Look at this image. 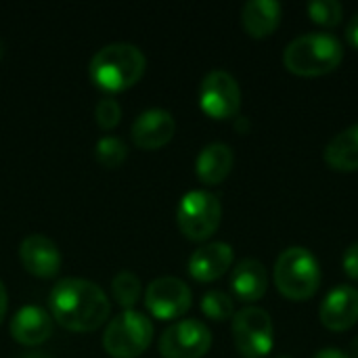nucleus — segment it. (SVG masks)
Returning <instances> with one entry per match:
<instances>
[{"mask_svg": "<svg viewBox=\"0 0 358 358\" xmlns=\"http://www.w3.org/2000/svg\"><path fill=\"white\" fill-rule=\"evenodd\" d=\"M94 155H96V159H99L101 166H105V168H117L126 159L128 147L117 136H103V138H99V143L94 147Z\"/></svg>", "mask_w": 358, "mask_h": 358, "instance_id": "22", "label": "nucleus"}, {"mask_svg": "<svg viewBox=\"0 0 358 358\" xmlns=\"http://www.w3.org/2000/svg\"><path fill=\"white\" fill-rule=\"evenodd\" d=\"M342 266H344V273L358 281V243H352L346 252H344V258H342Z\"/></svg>", "mask_w": 358, "mask_h": 358, "instance_id": "25", "label": "nucleus"}, {"mask_svg": "<svg viewBox=\"0 0 358 358\" xmlns=\"http://www.w3.org/2000/svg\"><path fill=\"white\" fill-rule=\"evenodd\" d=\"M325 162L336 172L358 170V124L336 134L325 147Z\"/></svg>", "mask_w": 358, "mask_h": 358, "instance_id": "19", "label": "nucleus"}, {"mask_svg": "<svg viewBox=\"0 0 358 358\" xmlns=\"http://www.w3.org/2000/svg\"><path fill=\"white\" fill-rule=\"evenodd\" d=\"M350 348H352V355L358 358V338H355V340H352V346H350Z\"/></svg>", "mask_w": 358, "mask_h": 358, "instance_id": "30", "label": "nucleus"}, {"mask_svg": "<svg viewBox=\"0 0 358 358\" xmlns=\"http://www.w3.org/2000/svg\"><path fill=\"white\" fill-rule=\"evenodd\" d=\"M6 304H8L6 289H4V285H2V281H0V323H2V319H4V315H6Z\"/></svg>", "mask_w": 358, "mask_h": 358, "instance_id": "28", "label": "nucleus"}, {"mask_svg": "<svg viewBox=\"0 0 358 358\" xmlns=\"http://www.w3.org/2000/svg\"><path fill=\"white\" fill-rule=\"evenodd\" d=\"M153 340L151 321L138 310H124L105 329L103 346L113 358H136Z\"/></svg>", "mask_w": 358, "mask_h": 358, "instance_id": "5", "label": "nucleus"}, {"mask_svg": "<svg viewBox=\"0 0 358 358\" xmlns=\"http://www.w3.org/2000/svg\"><path fill=\"white\" fill-rule=\"evenodd\" d=\"M273 277L281 296L292 302H304L313 298L321 285V266L310 250L294 245L279 254Z\"/></svg>", "mask_w": 358, "mask_h": 358, "instance_id": "4", "label": "nucleus"}, {"mask_svg": "<svg viewBox=\"0 0 358 358\" xmlns=\"http://www.w3.org/2000/svg\"><path fill=\"white\" fill-rule=\"evenodd\" d=\"M220 218H222L220 199L210 191H189L187 195H182L176 210L178 229L191 241L210 239L218 231Z\"/></svg>", "mask_w": 358, "mask_h": 358, "instance_id": "6", "label": "nucleus"}, {"mask_svg": "<svg viewBox=\"0 0 358 358\" xmlns=\"http://www.w3.org/2000/svg\"><path fill=\"white\" fill-rule=\"evenodd\" d=\"M344 59L342 42L327 31H310L294 38L283 50L287 71L302 78H317L334 71Z\"/></svg>", "mask_w": 358, "mask_h": 358, "instance_id": "3", "label": "nucleus"}, {"mask_svg": "<svg viewBox=\"0 0 358 358\" xmlns=\"http://www.w3.org/2000/svg\"><path fill=\"white\" fill-rule=\"evenodd\" d=\"M346 40H348V44L352 48L358 50V13L348 21V25H346Z\"/></svg>", "mask_w": 358, "mask_h": 358, "instance_id": "26", "label": "nucleus"}, {"mask_svg": "<svg viewBox=\"0 0 358 358\" xmlns=\"http://www.w3.org/2000/svg\"><path fill=\"white\" fill-rule=\"evenodd\" d=\"M201 310L212 321H229L235 317V302L229 294L212 289L201 298Z\"/></svg>", "mask_w": 358, "mask_h": 358, "instance_id": "21", "label": "nucleus"}, {"mask_svg": "<svg viewBox=\"0 0 358 358\" xmlns=\"http://www.w3.org/2000/svg\"><path fill=\"white\" fill-rule=\"evenodd\" d=\"M310 19L323 27H336L344 19V6L338 0H315L306 6Z\"/></svg>", "mask_w": 358, "mask_h": 358, "instance_id": "23", "label": "nucleus"}, {"mask_svg": "<svg viewBox=\"0 0 358 358\" xmlns=\"http://www.w3.org/2000/svg\"><path fill=\"white\" fill-rule=\"evenodd\" d=\"M52 319L69 331L86 334L99 329L111 313V302L105 292L86 279H61L50 292Z\"/></svg>", "mask_w": 358, "mask_h": 358, "instance_id": "1", "label": "nucleus"}, {"mask_svg": "<svg viewBox=\"0 0 358 358\" xmlns=\"http://www.w3.org/2000/svg\"><path fill=\"white\" fill-rule=\"evenodd\" d=\"M313 358H350L344 350H340V348H323V350H319L317 355Z\"/></svg>", "mask_w": 358, "mask_h": 358, "instance_id": "27", "label": "nucleus"}, {"mask_svg": "<svg viewBox=\"0 0 358 358\" xmlns=\"http://www.w3.org/2000/svg\"><path fill=\"white\" fill-rule=\"evenodd\" d=\"M233 164H235V155L229 145L210 143L199 151L195 162V172L203 185H220L231 174Z\"/></svg>", "mask_w": 358, "mask_h": 358, "instance_id": "17", "label": "nucleus"}, {"mask_svg": "<svg viewBox=\"0 0 358 358\" xmlns=\"http://www.w3.org/2000/svg\"><path fill=\"white\" fill-rule=\"evenodd\" d=\"M321 323L329 331H348L358 323V289L352 285L334 287L319 310Z\"/></svg>", "mask_w": 358, "mask_h": 358, "instance_id": "12", "label": "nucleus"}, {"mask_svg": "<svg viewBox=\"0 0 358 358\" xmlns=\"http://www.w3.org/2000/svg\"><path fill=\"white\" fill-rule=\"evenodd\" d=\"M147 67L143 50L128 42H113L103 46L90 59V78L92 82L109 92H120L134 86Z\"/></svg>", "mask_w": 358, "mask_h": 358, "instance_id": "2", "label": "nucleus"}, {"mask_svg": "<svg viewBox=\"0 0 358 358\" xmlns=\"http://www.w3.org/2000/svg\"><path fill=\"white\" fill-rule=\"evenodd\" d=\"M94 117H96V124L105 130H111L120 124L122 120V107L115 99L107 96V99H101L94 107Z\"/></svg>", "mask_w": 358, "mask_h": 358, "instance_id": "24", "label": "nucleus"}, {"mask_svg": "<svg viewBox=\"0 0 358 358\" xmlns=\"http://www.w3.org/2000/svg\"><path fill=\"white\" fill-rule=\"evenodd\" d=\"M281 4L275 0H250L241 10V23L252 38L271 36L281 23Z\"/></svg>", "mask_w": 358, "mask_h": 358, "instance_id": "18", "label": "nucleus"}, {"mask_svg": "<svg viewBox=\"0 0 358 358\" xmlns=\"http://www.w3.org/2000/svg\"><path fill=\"white\" fill-rule=\"evenodd\" d=\"M111 292H113V298L120 306H124L126 310H132V306L138 302L141 298V292H143V285H141V279L130 273V271H122L113 277L111 281Z\"/></svg>", "mask_w": 358, "mask_h": 358, "instance_id": "20", "label": "nucleus"}, {"mask_svg": "<svg viewBox=\"0 0 358 358\" xmlns=\"http://www.w3.org/2000/svg\"><path fill=\"white\" fill-rule=\"evenodd\" d=\"M19 260L29 275L40 277V279H50L61 268V252L57 243L40 233L27 235L21 241Z\"/></svg>", "mask_w": 358, "mask_h": 358, "instance_id": "11", "label": "nucleus"}, {"mask_svg": "<svg viewBox=\"0 0 358 358\" xmlns=\"http://www.w3.org/2000/svg\"><path fill=\"white\" fill-rule=\"evenodd\" d=\"M277 358H292V357H277Z\"/></svg>", "mask_w": 358, "mask_h": 358, "instance_id": "32", "label": "nucleus"}, {"mask_svg": "<svg viewBox=\"0 0 358 358\" xmlns=\"http://www.w3.org/2000/svg\"><path fill=\"white\" fill-rule=\"evenodd\" d=\"M233 340L243 358H264L275 346V327L271 315L258 306H248L235 313Z\"/></svg>", "mask_w": 358, "mask_h": 358, "instance_id": "7", "label": "nucleus"}, {"mask_svg": "<svg viewBox=\"0 0 358 358\" xmlns=\"http://www.w3.org/2000/svg\"><path fill=\"white\" fill-rule=\"evenodd\" d=\"M268 287V275L260 260H241L231 275V289L243 302H258Z\"/></svg>", "mask_w": 358, "mask_h": 358, "instance_id": "16", "label": "nucleus"}, {"mask_svg": "<svg viewBox=\"0 0 358 358\" xmlns=\"http://www.w3.org/2000/svg\"><path fill=\"white\" fill-rule=\"evenodd\" d=\"M193 302V294L189 285L176 277H159L153 279L145 289V306L153 317L162 321L182 317Z\"/></svg>", "mask_w": 358, "mask_h": 358, "instance_id": "10", "label": "nucleus"}, {"mask_svg": "<svg viewBox=\"0 0 358 358\" xmlns=\"http://www.w3.org/2000/svg\"><path fill=\"white\" fill-rule=\"evenodd\" d=\"M52 334V319L40 306H23L10 321V336L23 346L44 344Z\"/></svg>", "mask_w": 358, "mask_h": 358, "instance_id": "15", "label": "nucleus"}, {"mask_svg": "<svg viewBox=\"0 0 358 358\" xmlns=\"http://www.w3.org/2000/svg\"><path fill=\"white\" fill-rule=\"evenodd\" d=\"M19 358H50L48 355H44V352H25V355H21Z\"/></svg>", "mask_w": 358, "mask_h": 358, "instance_id": "29", "label": "nucleus"}, {"mask_svg": "<svg viewBox=\"0 0 358 358\" xmlns=\"http://www.w3.org/2000/svg\"><path fill=\"white\" fill-rule=\"evenodd\" d=\"M233 266V248L224 241H212L195 250L189 258V275L195 281L210 283L220 279Z\"/></svg>", "mask_w": 358, "mask_h": 358, "instance_id": "14", "label": "nucleus"}, {"mask_svg": "<svg viewBox=\"0 0 358 358\" xmlns=\"http://www.w3.org/2000/svg\"><path fill=\"white\" fill-rule=\"evenodd\" d=\"M2 50H4V44H2V40H0V57H2Z\"/></svg>", "mask_w": 358, "mask_h": 358, "instance_id": "31", "label": "nucleus"}, {"mask_svg": "<svg viewBox=\"0 0 358 358\" xmlns=\"http://www.w3.org/2000/svg\"><path fill=\"white\" fill-rule=\"evenodd\" d=\"M212 348V331L195 319H185L170 325L159 338L164 358H201Z\"/></svg>", "mask_w": 358, "mask_h": 358, "instance_id": "9", "label": "nucleus"}, {"mask_svg": "<svg viewBox=\"0 0 358 358\" xmlns=\"http://www.w3.org/2000/svg\"><path fill=\"white\" fill-rule=\"evenodd\" d=\"M199 105L203 113L214 120L235 117L241 109V88L237 80L224 69L206 73L199 86Z\"/></svg>", "mask_w": 358, "mask_h": 358, "instance_id": "8", "label": "nucleus"}, {"mask_svg": "<svg viewBox=\"0 0 358 358\" xmlns=\"http://www.w3.org/2000/svg\"><path fill=\"white\" fill-rule=\"evenodd\" d=\"M176 122L166 109H147L132 124V141L136 147L155 151L172 141Z\"/></svg>", "mask_w": 358, "mask_h": 358, "instance_id": "13", "label": "nucleus"}]
</instances>
